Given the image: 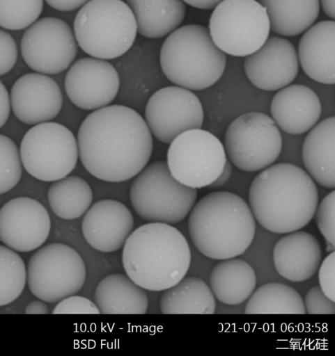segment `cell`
I'll use <instances>...</instances> for the list:
<instances>
[{
  "label": "cell",
  "mask_w": 335,
  "mask_h": 356,
  "mask_svg": "<svg viewBox=\"0 0 335 356\" xmlns=\"http://www.w3.org/2000/svg\"><path fill=\"white\" fill-rule=\"evenodd\" d=\"M77 140L82 165L93 177L108 182L125 181L138 175L148 163L153 147L142 116L117 104L87 115Z\"/></svg>",
  "instance_id": "obj_1"
},
{
  "label": "cell",
  "mask_w": 335,
  "mask_h": 356,
  "mask_svg": "<svg viewBox=\"0 0 335 356\" xmlns=\"http://www.w3.org/2000/svg\"><path fill=\"white\" fill-rule=\"evenodd\" d=\"M249 207L264 229L276 234L300 230L314 217L316 185L301 168L288 163L271 165L252 181Z\"/></svg>",
  "instance_id": "obj_2"
},
{
  "label": "cell",
  "mask_w": 335,
  "mask_h": 356,
  "mask_svg": "<svg viewBox=\"0 0 335 356\" xmlns=\"http://www.w3.org/2000/svg\"><path fill=\"white\" fill-rule=\"evenodd\" d=\"M191 250L184 235L171 225L148 222L131 232L122 252L126 275L152 291L169 289L184 278L191 264Z\"/></svg>",
  "instance_id": "obj_3"
},
{
  "label": "cell",
  "mask_w": 335,
  "mask_h": 356,
  "mask_svg": "<svg viewBox=\"0 0 335 356\" xmlns=\"http://www.w3.org/2000/svg\"><path fill=\"white\" fill-rule=\"evenodd\" d=\"M256 227L249 205L228 191L202 197L188 219L194 245L203 256L217 261L243 255L254 241Z\"/></svg>",
  "instance_id": "obj_4"
},
{
  "label": "cell",
  "mask_w": 335,
  "mask_h": 356,
  "mask_svg": "<svg viewBox=\"0 0 335 356\" xmlns=\"http://www.w3.org/2000/svg\"><path fill=\"white\" fill-rule=\"evenodd\" d=\"M160 65L166 77L178 86L200 90L223 75L226 55L214 43L208 28L187 24L169 34L161 47Z\"/></svg>",
  "instance_id": "obj_5"
},
{
  "label": "cell",
  "mask_w": 335,
  "mask_h": 356,
  "mask_svg": "<svg viewBox=\"0 0 335 356\" xmlns=\"http://www.w3.org/2000/svg\"><path fill=\"white\" fill-rule=\"evenodd\" d=\"M137 33L134 15L122 0H89L74 20L77 44L86 54L100 59L123 55L132 46Z\"/></svg>",
  "instance_id": "obj_6"
},
{
  "label": "cell",
  "mask_w": 335,
  "mask_h": 356,
  "mask_svg": "<svg viewBox=\"0 0 335 356\" xmlns=\"http://www.w3.org/2000/svg\"><path fill=\"white\" fill-rule=\"evenodd\" d=\"M136 176L130 198L135 212L143 220L173 225L189 215L196 202L197 190L177 181L166 162L155 161Z\"/></svg>",
  "instance_id": "obj_7"
},
{
  "label": "cell",
  "mask_w": 335,
  "mask_h": 356,
  "mask_svg": "<svg viewBox=\"0 0 335 356\" xmlns=\"http://www.w3.org/2000/svg\"><path fill=\"white\" fill-rule=\"evenodd\" d=\"M213 9L209 32L215 45L225 54L245 57L268 38V15L258 1L223 0Z\"/></svg>",
  "instance_id": "obj_8"
},
{
  "label": "cell",
  "mask_w": 335,
  "mask_h": 356,
  "mask_svg": "<svg viewBox=\"0 0 335 356\" xmlns=\"http://www.w3.org/2000/svg\"><path fill=\"white\" fill-rule=\"evenodd\" d=\"M20 155L30 175L42 181H55L75 168L79 156L77 140L61 124L50 121L37 124L23 136Z\"/></svg>",
  "instance_id": "obj_9"
},
{
  "label": "cell",
  "mask_w": 335,
  "mask_h": 356,
  "mask_svg": "<svg viewBox=\"0 0 335 356\" xmlns=\"http://www.w3.org/2000/svg\"><path fill=\"white\" fill-rule=\"evenodd\" d=\"M86 275L80 254L61 243L43 245L32 254L27 264L26 280L31 292L49 303L78 293Z\"/></svg>",
  "instance_id": "obj_10"
},
{
  "label": "cell",
  "mask_w": 335,
  "mask_h": 356,
  "mask_svg": "<svg viewBox=\"0 0 335 356\" xmlns=\"http://www.w3.org/2000/svg\"><path fill=\"white\" fill-rule=\"evenodd\" d=\"M279 127L269 115L261 112L244 113L228 125L224 149L229 161L238 169L256 172L271 165L282 149Z\"/></svg>",
  "instance_id": "obj_11"
},
{
  "label": "cell",
  "mask_w": 335,
  "mask_h": 356,
  "mask_svg": "<svg viewBox=\"0 0 335 356\" xmlns=\"http://www.w3.org/2000/svg\"><path fill=\"white\" fill-rule=\"evenodd\" d=\"M169 144L166 164L171 175L193 188L210 186L227 161L219 138L201 128L181 133Z\"/></svg>",
  "instance_id": "obj_12"
},
{
  "label": "cell",
  "mask_w": 335,
  "mask_h": 356,
  "mask_svg": "<svg viewBox=\"0 0 335 356\" xmlns=\"http://www.w3.org/2000/svg\"><path fill=\"white\" fill-rule=\"evenodd\" d=\"M20 47L26 64L44 74L65 70L77 54V42L70 25L49 16L38 19L26 29Z\"/></svg>",
  "instance_id": "obj_13"
},
{
  "label": "cell",
  "mask_w": 335,
  "mask_h": 356,
  "mask_svg": "<svg viewBox=\"0 0 335 356\" xmlns=\"http://www.w3.org/2000/svg\"><path fill=\"white\" fill-rule=\"evenodd\" d=\"M146 122L153 136L169 144L181 133L202 127L204 113L197 96L180 86H166L155 92L145 108Z\"/></svg>",
  "instance_id": "obj_14"
},
{
  "label": "cell",
  "mask_w": 335,
  "mask_h": 356,
  "mask_svg": "<svg viewBox=\"0 0 335 356\" xmlns=\"http://www.w3.org/2000/svg\"><path fill=\"white\" fill-rule=\"evenodd\" d=\"M118 73L109 62L84 57L68 69L65 90L73 104L84 110H97L108 106L118 94Z\"/></svg>",
  "instance_id": "obj_15"
},
{
  "label": "cell",
  "mask_w": 335,
  "mask_h": 356,
  "mask_svg": "<svg viewBox=\"0 0 335 356\" xmlns=\"http://www.w3.org/2000/svg\"><path fill=\"white\" fill-rule=\"evenodd\" d=\"M50 230L48 211L33 198L15 197L0 209V241L15 251L38 249L46 241Z\"/></svg>",
  "instance_id": "obj_16"
},
{
  "label": "cell",
  "mask_w": 335,
  "mask_h": 356,
  "mask_svg": "<svg viewBox=\"0 0 335 356\" xmlns=\"http://www.w3.org/2000/svg\"><path fill=\"white\" fill-rule=\"evenodd\" d=\"M244 72L256 88L279 90L291 83L299 71L295 47L282 36H270L256 51L245 56Z\"/></svg>",
  "instance_id": "obj_17"
},
{
  "label": "cell",
  "mask_w": 335,
  "mask_h": 356,
  "mask_svg": "<svg viewBox=\"0 0 335 356\" xmlns=\"http://www.w3.org/2000/svg\"><path fill=\"white\" fill-rule=\"evenodd\" d=\"M10 102L15 116L22 122L35 125L49 122L60 113L63 97L50 76L27 73L18 78L10 90Z\"/></svg>",
  "instance_id": "obj_18"
},
{
  "label": "cell",
  "mask_w": 335,
  "mask_h": 356,
  "mask_svg": "<svg viewBox=\"0 0 335 356\" xmlns=\"http://www.w3.org/2000/svg\"><path fill=\"white\" fill-rule=\"evenodd\" d=\"M134 218L122 202L101 200L91 205L81 223L83 236L93 249L113 252L121 249L133 231Z\"/></svg>",
  "instance_id": "obj_19"
},
{
  "label": "cell",
  "mask_w": 335,
  "mask_h": 356,
  "mask_svg": "<svg viewBox=\"0 0 335 356\" xmlns=\"http://www.w3.org/2000/svg\"><path fill=\"white\" fill-rule=\"evenodd\" d=\"M322 249L310 233L297 230L279 238L272 249V263L285 280L301 282L312 277L322 261Z\"/></svg>",
  "instance_id": "obj_20"
},
{
  "label": "cell",
  "mask_w": 335,
  "mask_h": 356,
  "mask_svg": "<svg viewBox=\"0 0 335 356\" xmlns=\"http://www.w3.org/2000/svg\"><path fill=\"white\" fill-rule=\"evenodd\" d=\"M272 118L285 132L299 135L309 131L318 122L322 112L316 93L302 84L285 86L274 95L270 104Z\"/></svg>",
  "instance_id": "obj_21"
},
{
  "label": "cell",
  "mask_w": 335,
  "mask_h": 356,
  "mask_svg": "<svg viewBox=\"0 0 335 356\" xmlns=\"http://www.w3.org/2000/svg\"><path fill=\"white\" fill-rule=\"evenodd\" d=\"M334 20L315 23L301 37L297 56L305 74L323 84L335 83Z\"/></svg>",
  "instance_id": "obj_22"
},
{
  "label": "cell",
  "mask_w": 335,
  "mask_h": 356,
  "mask_svg": "<svg viewBox=\"0 0 335 356\" xmlns=\"http://www.w3.org/2000/svg\"><path fill=\"white\" fill-rule=\"evenodd\" d=\"M334 128V116L320 121L309 130L302 149L307 173L320 186L332 189L335 187Z\"/></svg>",
  "instance_id": "obj_23"
},
{
  "label": "cell",
  "mask_w": 335,
  "mask_h": 356,
  "mask_svg": "<svg viewBox=\"0 0 335 356\" xmlns=\"http://www.w3.org/2000/svg\"><path fill=\"white\" fill-rule=\"evenodd\" d=\"M257 281L253 266L237 257L220 260L213 266L209 277L215 299L229 306L247 301L256 289Z\"/></svg>",
  "instance_id": "obj_24"
},
{
  "label": "cell",
  "mask_w": 335,
  "mask_h": 356,
  "mask_svg": "<svg viewBox=\"0 0 335 356\" xmlns=\"http://www.w3.org/2000/svg\"><path fill=\"white\" fill-rule=\"evenodd\" d=\"M94 302L102 314H143L148 307L143 289L121 273L111 274L98 284Z\"/></svg>",
  "instance_id": "obj_25"
},
{
  "label": "cell",
  "mask_w": 335,
  "mask_h": 356,
  "mask_svg": "<svg viewBox=\"0 0 335 356\" xmlns=\"http://www.w3.org/2000/svg\"><path fill=\"white\" fill-rule=\"evenodd\" d=\"M132 11L137 32L148 38L164 37L182 22L186 15L182 0H126Z\"/></svg>",
  "instance_id": "obj_26"
},
{
  "label": "cell",
  "mask_w": 335,
  "mask_h": 356,
  "mask_svg": "<svg viewBox=\"0 0 335 356\" xmlns=\"http://www.w3.org/2000/svg\"><path fill=\"white\" fill-rule=\"evenodd\" d=\"M216 306L210 286L197 277H185L164 290L159 302L164 314H212Z\"/></svg>",
  "instance_id": "obj_27"
},
{
  "label": "cell",
  "mask_w": 335,
  "mask_h": 356,
  "mask_svg": "<svg viewBox=\"0 0 335 356\" xmlns=\"http://www.w3.org/2000/svg\"><path fill=\"white\" fill-rule=\"evenodd\" d=\"M265 8L270 30L283 37L304 33L316 21L319 0H258Z\"/></svg>",
  "instance_id": "obj_28"
},
{
  "label": "cell",
  "mask_w": 335,
  "mask_h": 356,
  "mask_svg": "<svg viewBox=\"0 0 335 356\" xmlns=\"http://www.w3.org/2000/svg\"><path fill=\"white\" fill-rule=\"evenodd\" d=\"M47 199L52 211L59 218L74 220L85 214L91 207L93 191L81 177L66 176L50 186Z\"/></svg>",
  "instance_id": "obj_29"
},
{
  "label": "cell",
  "mask_w": 335,
  "mask_h": 356,
  "mask_svg": "<svg viewBox=\"0 0 335 356\" xmlns=\"http://www.w3.org/2000/svg\"><path fill=\"white\" fill-rule=\"evenodd\" d=\"M246 314H305L301 295L290 286L267 282L256 289L247 300Z\"/></svg>",
  "instance_id": "obj_30"
},
{
  "label": "cell",
  "mask_w": 335,
  "mask_h": 356,
  "mask_svg": "<svg viewBox=\"0 0 335 356\" xmlns=\"http://www.w3.org/2000/svg\"><path fill=\"white\" fill-rule=\"evenodd\" d=\"M26 282V268L16 251L0 245V307L15 301Z\"/></svg>",
  "instance_id": "obj_31"
},
{
  "label": "cell",
  "mask_w": 335,
  "mask_h": 356,
  "mask_svg": "<svg viewBox=\"0 0 335 356\" xmlns=\"http://www.w3.org/2000/svg\"><path fill=\"white\" fill-rule=\"evenodd\" d=\"M42 9L43 0H0V26L11 31L28 28Z\"/></svg>",
  "instance_id": "obj_32"
},
{
  "label": "cell",
  "mask_w": 335,
  "mask_h": 356,
  "mask_svg": "<svg viewBox=\"0 0 335 356\" xmlns=\"http://www.w3.org/2000/svg\"><path fill=\"white\" fill-rule=\"evenodd\" d=\"M22 174L20 150L9 137L0 134V195L12 190Z\"/></svg>",
  "instance_id": "obj_33"
},
{
  "label": "cell",
  "mask_w": 335,
  "mask_h": 356,
  "mask_svg": "<svg viewBox=\"0 0 335 356\" xmlns=\"http://www.w3.org/2000/svg\"><path fill=\"white\" fill-rule=\"evenodd\" d=\"M335 191L328 193L318 204L314 216L317 227L326 241L327 251H334L335 245Z\"/></svg>",
  "instance_id": "obj_34"
},
{
  "label": "cell",
  "mask_w": 335,
  "mask_h": 356,
  "mask_svg": "<svg viewBox=\"0 0 335 356\" xmlns=\"http://www.w3.org/2000/svg\"><path fill=\"white\" fill-rule=\"evenodd\" d=\"M54 314H100L94 302L80 296H70L59 301L54 308Z\"/></svg>",
  "instance_id": "obj_35"
},
{
  "label": "cell",
  "mask_w": 335,
  "mask_h": 356,
  "mask_svg": "<svg viewBox=\"0 0 335 356\" xmlns=\"http://www.w3.org/2000/svg\"><path fill=\"white\" fill-rule=\"evenodd\" d=\"M304 305L306 314H334L335 302L331 300L322 291L319 286L311 287L306 293Z\"/></svg>",
  "instance_id": "obj_36"
},
{
  "label": "cell",
  "mask_w": 335,
  "mask_h": 356,
  "mask_svg": "<svg viewBox=\"0 0 335 356\" xmlns=\"http://www.w3.org/2000/svg\"><path fill=\"white\" fill-rule=\"evenodd\" d=\"M17 59V47L13 38L0 29V76L8 73Z\"/></svg>",
  "instance_id": "obj_37"
},
{
  "label": "cell",
  "mask_w": 335,
  "mask_h": 356,
  "mask_svg": "<svg viewBox=\"0 0 335 356\" xmlns=\"http://www.w3.org/2000/svg\"><path fill=\"white\" fill-rule=\"evenodd\" d=\"M334 257L335 253L332 251L321 261L318 268V282L325 295L335 302Z\"/></svg>",
  "instance_id": "obj_38"
},
{
  "label": "cell",
  "mask_w": 335,
  "mask_h": 356,
  "mask_svg": "<svg viewBox=\"0 0 335 356\" xmlns=\"http://www.w3.org/2000/svg\"><path fill=\"white\" fill-rule=\"evenodd\" d=\"M45 2L52 8L63 11L69 12L80 8L89 0H45Z\"/></svg>",
  "instance_id": "obj_39"
},
{
  "label": "cell",
  "mask_w": 335,
  "mask_h": 356,
  "mask_svg": "<svg viewBox=\"0 0 335 356\" xmlns=\"http://www.w3.org/2000/svg\"><path fill=\"white\" fill-rule=\"evenodd\" d=\"M10 112V95L6 86L0 81V129L7 122Z\"/></svg>",
  "instance_id": "obj_40"
},
{
  "label": "cell",
  "mask_w": 335,
  "mask_h": 356,
  "mask_svg": "<svg viewBox=\"0 0 335 356\" xmlns=\"http://www.w3.org/2000/svg\"><path fill=\"white\" fill-rule=\"evenodd\" d=\"M26 314H49V311L47 305L42 300H33L29 302L24 310Z\"/></svg>",
  "instance_id": "obj_41"
},
{
  "label": "cell",
  "mask_w": 335,
  "mask_h": 356,
  "mask_svg": "<svg viewBox=\"0 0 335 356\" xmlns=\"http://www.w3.org/2000/svg\"><path fill=\"white\" fill-rule=\"evenodd\" d=\"M233 171L232 163L230 161L227 159L224 167L219 175V177L216 179V180L210 184L211 187H219L224 185L229 180Z\"/></svg>",
  "instance_id": "obj_42"
},
{
  "label": "cell",
  "mask_w": 335,
  "mask_h": 356,
  "mask_svg": "<svg viewBox=\"0 0 335 356\" xmlns=\"http://www.w3.org/2000/svg\"><path fill=\"white\" fill-rule=\"evenodd\" d=\"M185 3L202 10L213 9L223 0H182Z\"/></svg>",
  "instance_id": "obj_43"
},
{
  "label": "cell",
  "mask_w": 335,
  "mask_h": 356,
  "mask_svg": "<svg viewBox=\"0 0 335 356\" xmlns=\"http://www.w3.org/2000/svg\"><path fill=\"white\" fill-rule=\"evenodd\" d=\"M319 2L326 15L334 20L335 18L334 0H319Z\"/></svg>",
  "instance_id": "obj_44"
}]
</instances>
